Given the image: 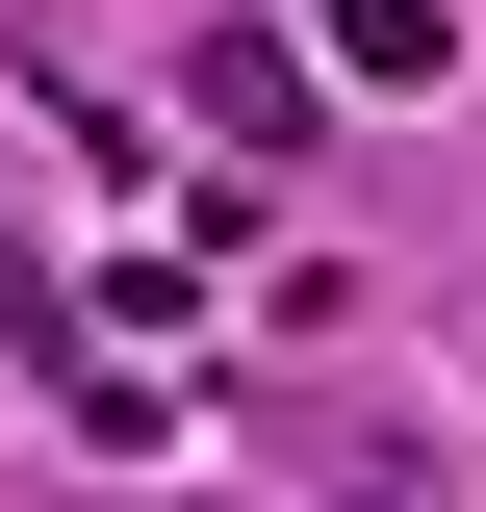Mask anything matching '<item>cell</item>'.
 Here are the masks:
<instances>
[{"label": "cell", "instance_id": "1", "mask_svg": "<svg viewBox=\"0 0 486 512\" xmlns=\"http://www.w3.org/2000/svg\"><path fill=\"white\" fill-rule=\"evenodd\" d=\"M205 128H231V154H282V128H307V77L256 52V26H205Z\"/></svg>", "mask_w": 486, "mask_h": 512}]
</instances>
